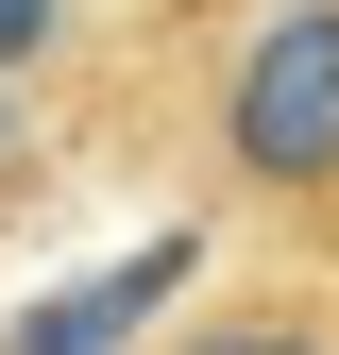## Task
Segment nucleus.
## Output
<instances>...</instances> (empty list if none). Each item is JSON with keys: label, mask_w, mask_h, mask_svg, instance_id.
<instances>
[{"label": "nucleus", "mask_w": 339, "mask_h": 355, "mask_svg": "<svg viewBox=\"0 0 339 355\" xmlns=\"http://www.w3.org/2000/svg\"><path fill=\"white\" fill-rule=\"evenodd\" d=\"M153 355H339V271H272V254H254V271L221 304H187Z\"/></svg>", "instance_id": "nucleus-2"}, {"label": "nucleus", "mask_w": 339, "mask_h": 355, "mask_svg": "<svg viewBox=\"0 0 339 355\" xmlns=\"http://www.w3.org/2000/svg\"><path fill=\"white\" fill-rule=\"evenodd\" d=\"M85 136L187 187L238 254L339 271V0H204L119 51Z\"/></svg>", "instance_id": "nucleus-1"}, {"label": "nucleus", "mask_w": 339, "mask_h": 355, "mask_svg": "<svg viewBox=\"0 0 339 355\" xmlns=\"http://www.w3.org/2000/svg\"><path fill=\"white\" fill-rule=\"evenodd\" d=\"M85 17H102V0H0V85H68V51H85Z\"/></svg>", "instance_id": "nucleus-3"}, {"label": "nucleus", "mask_w": 339, "mask_h": 355, "mask_svg": "<svg viewBox=\"0 0 339 355\" xmlns=\"http://www.w3.org/2000/svg\"><path fill=\"white\" fill-rule=\"evenodd\" d=\"M0 119H17V85H0ZM0 187H17V169H0Z\"/></svg>", "instance_id": "nucleus-4"}]
</instances>
